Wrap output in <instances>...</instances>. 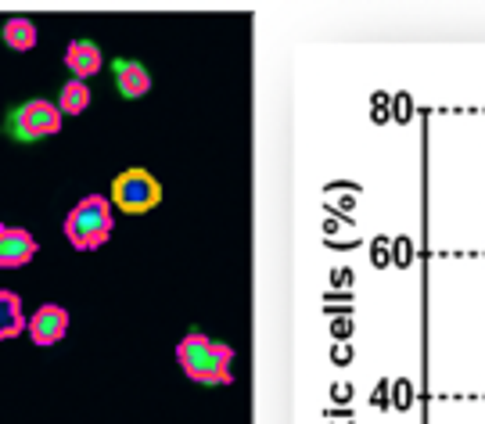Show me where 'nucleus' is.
<instances>
[{"label": "nucleus", "mask_w": 485, "mask_h": 424, "mask_svg": "<svg viewBox=\"0 0 485 424\" xmlns=\"http://www.w3.org/2000/svg\"><path fill=\"white\" fill-rule=\"evenodd\" d=\"M177 360L184 367V374L191 382H206V385H227L231 382V360H234V349L231 346H220L206 335H188L180 338L177 346Z\"/></svg>", "instance_id": "f257e3e1"}, {"label": "nucleus", "mask_w": 485, "mask_h": 424, "mask_svg": "<svg viewBox=\"0 0 485 424\" xmlns=\"http://www.w3.org/2000/svg\"><path fill=\"white\" fill-rule=\"evenodd\" d=\"M112 202L105 194H87L83 202H76V209L65 216V238L72 248L90 252L97 245H105L112 238Z\"/></svg>", "instance_id": "f03ea898"}, {"label": "nucleus", "mask_w": 485, "mask_h": 424, "mask_svg": "<svg viewBox=\"0 0 485 424\" xmlns=\"http://www.w3.org/2000/svg\"><path fill=\"white\" fill-rule=\"evenodd\" d=\"M112 202L115 209H123L126 216H144L162 202V184L148 173V169H123L112 180Z\"/></svg>", "instance_id": "7ed1b4c3"}, {"label": "nucleus", "mask_w": 485, "mask_h": 424, "mask_svg": "<svg viewBox=\"0 0 485 424\" xmlns=\"http://www.w3.org/2000/svg\"><path fill=\"white\" fill-rule=\"evenodd\" d=\"M11 126V137L14 140H43V137H54L61 130V112L54 101H43V97H32L25 104H18L7 119Z\"/></svg>", "instance_id": "20e7f679"}, {"label": "nucleus", "mask_w": 485, "mask_h": 424, "mask_svg": "<svg viewBox=\"0 0 485 424\" xmlns=\"http://www.w3.org/2000/svg\"><path fill=\"white\" fill-rule=\"evenodd\" d=\"M25 331L36 346H58L69 331V310L58 306V302H43L29 320H25Z\"/></svg>", "instance_id": "39448f33"}, {"label": "nucleus", "mask_w": 485, "mask_h": 424, "mask_svg": "<svg viewBox=\"0 0 485 424\" xmlns=\"http://www.w3.org/2000/svg\"><path fill=\"white\" fill-rule=\"evenodd\" d=\"M40 252L36 238L22 227H11V223H0V266L4 270H18L25 263H32Z\"/></svg>", "instance_id": "423d86ee"}, {"label": "nucleus", "mask_w": 485, "mask_h": 424, "mask_svg": "<svg viewBox=\"0 0 485 424\" xmlns=\"http://www.w3.org/2000/svg\"><path fill=\"white\" fill-rule=\"evenodd\" d=\"M105 65V54L97 43L90 40H72L69 50H65V68L76 76V79H87V76H97Z\"/></svg>", "instance_id": "0eeeda50"}, {"label": "nucleus", "mask_w": 485, "mask_h": 424, "mask_svg": "<svg viewBox=\"0 0 485 424\" xmlns=\"http://www.w3.org/2000/svg\"><path fill=\"white\" fill-rule=\"evenodd\" d=\"M112 72H115V86H119V94L130 97V101H133V97H144V94L151 90V76H148V68L137 65V61H126V58H123V61H115Z\"/></svg>", "instance_id": "6e6552de"}, {"label": "nucleus", "mask_w": 485, "mask_h": 424, "mask_svg": "<svg viewBox=\"0 0 485 424\" xmlns=\"http://www.w3.org/2000/svg\"><path fill=\"white\" fill-rule=\"evenodd\" d=\"M25 331V313H22V299L7 288H0V342L18 338Z\"/></svg>", "instance_id": "1a4fd4ad"}, {"label": "nucleus", "mask_w": 485, "mask_h": 424, "mask_svg": "<svg viewBox=\"0 0 485 424\" xmlns=\"http://www.w3.org/2000/svg\"><path fill=\"white\" fill-rule=\"evenodd\" d=\"M0 36H4V43L11 50H32L36 47V22H29V18H7L4 29H0Z\"/></svg>", "instance_id": "9d476101"}, {"label": "nucleus", "mask_w": 485, "mask_h": 424, "mask_svg": "<svg viewBox=\"0 0 485 424\" xmlns=\"http://www.w3.org/2000/svg\"><path fill=\"white\" fill-rule=\"evenodd\" d=\"M90 108V90H87V83L83 79H69L65 86H61V94H58V112L61 115H79V112H87Z\"/></svg>", "instance_id": "9b49d317"}]
</instances>
